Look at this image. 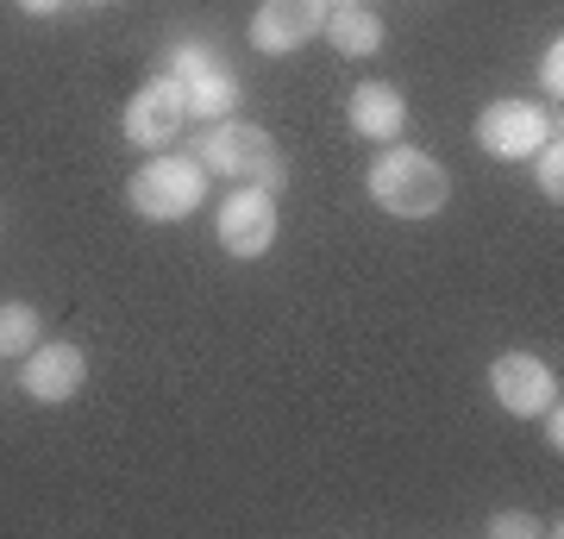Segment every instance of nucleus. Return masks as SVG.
Returning <instances> with one entry per match:
<instances>
[{
  "label": "nucleus",
  "mask_w": 564,
  "mask_h": 539,
  "mask_svg": "<svg viewBox=\"0 0 564 539\" xmlns=\"http://www.w3.org/2000/svg\"><path fill=\"white\" fill-rule=\"evenodd\" d=\"M364 188L383 207L389 220H433L452 201V170L440 158H426L414 144H395V151H377L370 170H364Z\"/></svg>",
  "instance_id": "obj_1"
},
{
  "label": "nucleus",
  "mask_w": 564,
  "mask_h": 539,
  "mask_svg": "<svg viewBox=\"0 0 564 539\" xmlns=\"http://www.w3.org/2000/svg\"><path fill=\"white\" fill-rule=\"evenodd\" d=\"M202 201H207V170H202V158H182V151H158V158L139 163L132 182H126V207L151 226L188 220Z\"/></svg>",
  "instance_id": "obj_2"
},
{
  "label": "nucleus",
  "mask_w": 564,
  "mask_h": 539,
  "mask_svg": "<svg viewBox=\"0 0 564 539\" xmlns=\"http://www.w3.org/2000/svg\"><path fill=\"white\" fill-rule=\"evenodd\" d=\"M202 170L207 176H232V182H258L270 195H282V182H289V163H282L276 139L251 120H214L202 139Z\"/></svg>",
  "instance_id": "obj_3"
},
{
  "label": "nucleus",
  "mask_w": 564,
  "mask_h": 539,
  "mask_svg": "<svg viewBox=\"0 0 564 539\" xmlns=\"http://www.w3.org/2000/svg\"><path fill=\"white\" fill-rule=\"evenodd\" d=\"M163 76L182 82V95H188V120H226L232 107H239V76L214 57V44H195V39H176L170 44V63H163Z\"/></svg>",
  "instance_id": "obj_4"
},
{
  "label": "nucleus",
  "mask_w": 564,
  "mask_h": 539,
  "mask_svg": "<svg viewBox=\"0 0 564 539\" xmlns=\"http://www.w3.org/2000/svg\"><path fill=\"white\" fill-rule=\"evenodd\" d=\"M276 226H282L276 220V195L258 188V182H239V188L220 201V214H214V239H220L226 258L251 263V258H263V251L276 245Z\"/></svg>",
  "instance_id": "obj_5"
},
{
  "label": "nucleus",
  "mask_w": 564,
  "mask_h": 539,
  "mask_svg": "<svg viewBox=\"0 0 564 539\" xmlns=\"http://www.w3.org/2000/svg\"><path fill=\"white\" fill-rule=\"evenodd\" d=\"M545 132H552V114H545L540 100L502 95V100H489L484 114H477V151H484V158H496V163L533 158V151L545 144Z\"/></svg>",
  "instance_id": "obj_6"
},
{
  "label": "nucleus",
  "mask_w": 564,
  "mask_h": 539,
  "mask_svg": "<svg viewBox=\"0 0 564 539\" xmlns=\"http://www.w3.org/2000/svg\"><path fill=\"white\" fill-rule=\"evenodd\" d=\"M489 396L496 408L514 420H540L552 401H558V370L533 352H502V358L489 364Z\"/></svg>",
  "instance_id": "obj_7"
},
{
  "label": "nucleus",
  "mask_w": 564,
  "mask_h": 539,
  "mask_svg": "<svg viewBox=\"0 0 564 539\" xmlns=\"http://www.w3.org/2000/svg\"><path fill=\"white\" fill-rule=\"evenodd\" d=\"M20 389L44 408H63V401H76L88 389V352L76 339H51V345H32L20 358Z\"/></svg>",
  "instance_id": "obj_8"
},
{
  "label": "nucleus",
  "mask_w": 564,
  "mask_h": 539,
  "mask_svg": "<svg viewBox=\"0 0 564 539\" xmlns=\"http://www.w3.org/2000/svg\"><path fill=\"white\" fill-rule=\"evenodd\" d=\"M182 126H188V95H182L176 76H151L120 114V132L139 144V151H163Z\"/></svg>",
  "instance_id": "obj_9"
},
{
  "label": "nucleus",
  "mask_w": 564,
  "mask_h": 539,
  "mask_svg": "<svg viewBox=\"0 0 564 539\" xmlns=\"http://www.w3.org/2000/svg\"><path fill=\"white\" fill-rule=\"evenodd\" d=\"M321 25H326V0H263L251 13V44L263 57H289L307 39H321Z\"/></svg>",
  "instance_id": "obj_10"
},
{
  "label": "nucleus",
  "mask_w": 564,
  "mask_h": 539,
  "mask_svg": "<svg viewBox=\"0 0 564 539\" xmlns=\"http://www.w3.org/2000/svg\"><path fill=\"white\" fill-rule=\"evenodd\" d=\"M345 120H351V132L370 144H395L402 139V126H408V100L395 82H358L351 88V100H345Z\"/></svg>",
  "instance_id": "obj_11"
},
{
  "label": "nucleus",
  "mask_w": 564,
  "mask_h": 539,
  "mask_svg": "<svg viewBox=\"0 0 564 539\" xmlns=\"http://www.w3.org/2000/svg\"><path fill=\"white\" fill-rule=\"evenodd\" d=\"M321 39L339 51V57H377L389 39V25L370 13V7H326V25H321Z\"/></svg>",
  "instance_id": "obj_12"
},
{
  "label": "nucleus",
  "mask_w": 564,
  "mask_h": 539,
  "mask_svg": "<svg viewBox=\"0 0 564 539\" xmlns=\"http://www.w3.org/2000/svg\"><path fill=\"white\" fill-rule=\"evenodd\" d=\"M44 339V314L32 301H0V358H25Z\"/></svg>",
  "instance_id": "obj_13"
},
{
  "label": "nucleus",
  "mask_w": 564,
  "mask_h": 539,
  "mask_svg": "<svg viewBox=\"0 0 564 539\" xmlns=\"http://www.w3.org/2000/svg\"><path fill=\"white\" fill-rule=\"evenodd\" d=\"M533 182H540L545 201H564V139H558V126H552L545 144L533 151Z\"/></svg>",
  "instance_id": "obj_14"
},
{
  "label": "nucleus",
  "mask_w": 564,
  "mask_h": 539,
  "mask_svg": "<svg viewBox=\"0 0 564 539\" xmlns=\"http://www.w3.org/2000/svg\"><path fill=\"white\" fill-rule=\"evenodd\" d=\"M489 533H496V539H545V533H552V520L521 515V508H502V515H489Z\"/></svg>",
  "instance_id": "obj_15"
},
{
  "label": "nucleus",
  "mask_w": 564,
  "mask_h": 539,
  "mask_svg": "<svg viewBox=\"0 0 564 539\" xmlns=\"http://www.w3.org/2000/svg\"><path fill=\"white\" fill-rule=\"evenodd\" d=\"M540 88H545L552 100L564 95V44H558V39L545 44V57H540Z\"/></svg>",
  "instance_id": "obj_16"
},
{
  "label": "nucleus",
  "mask_w": 564,
  "mask_h": 539,
  "mask_svg": "<svg viewBox=\"0 0 564 539\" xmlns=\"http://www.w3.org/2000/svg\"><path fill=\"white\" fill-rule=\"evenodd\" d=\"M540 420H545V445H552V452H564V414H558V401H552Z\"/></svg>",
  "instance_id": "obj_17"
},
{
  "label": "nucleus",
  "mask_w": 564,
  "mask_h": 539,
  "mask_svg": "<svg viewBox=\"0 0 564 539\" xmlns=\"http://www.w3.org/2000/svg\"><path fill=\"white\" fill-rule=\"evenodd\" d=\"M25 13H32V20H51V13H63V0H20Z\"/></svg>",
  "instance_id": "obj_18"
},
{
  "label": "nucleus",
  "mask_w": 564,
  "mask_h": 539,
  "mask_svg": "<svg viewBox=\"0 0 564 539\" xmlns=\"http://www.w3.org/2000/svg\"><path fill=\"white\" fill-rule=\"evenodd\" d=\"M326 7H364V0H326Z\"/></svg>",
  "instance_id": "obj_19"
}]
</instances>
